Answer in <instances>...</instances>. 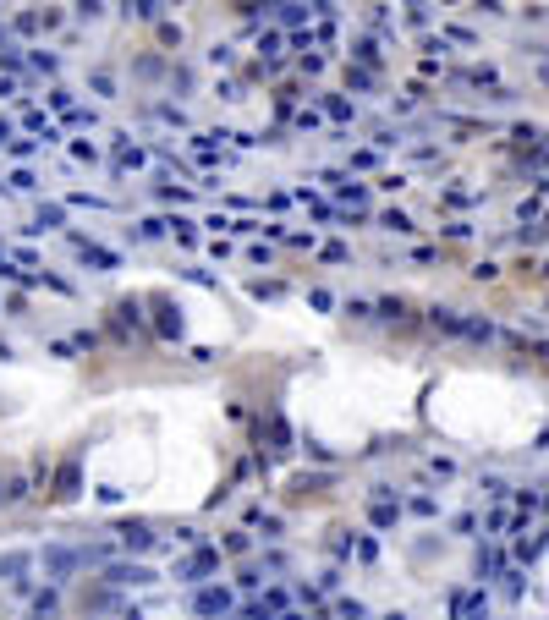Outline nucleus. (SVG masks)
<instances>
[{
  "label": "nucleus",
  "mask_w": 549,
  "mask_h": 620,
  "mask_svg": "<svg viewBox=\"0 0 549 620\" xmlns=\"http://www.w3.org/2000/svg\"><path fill=\"white\" fill-rule=\"evenodd\" d=\"M77 253H83L88 264H99V269H116V253H105V248H94L88 236H77Z\"/></svg>",
  "instance_id": "obj_7"
},
{
  "label": "nucleus",
  "mask_w": 549,
  "mask_h": 620,
  "mask_svg": "<svg viewBox=\"0 0 549 620\" xmlns=\"http://www.w3.org/2000/svg\"><path fill=\"white\" fill-rule=\"evenodd\" d=\"M384 226H390V231H401V236H406V231H412V220H406L401 209H390V214H384Z\"/></svg>",
  "instance_id": "obj_10"
},
{
  "label": "nucleus",
  "mask_w": 549,
  "mask_h": 620,
  "mask_svg": "<svg viewBox=\"0 0 549 620\" xmlns=\"http://www.w3.org/2000/svg\"><path fill=\"white\" fill-rule=\"evenodd\" d=\"M77 565H83V549H50V555H44V571H50V577H66V571H77Z\"/></svg>",
  "instance_id": "obj_3"
},
{
  "label": "nucleus",
  "mask_w": 549,
  "mask_h": 620,
  "mask_svg": "<svg viewBox=\"0 0 549 620\" xmlns=\"http://www.w3.org/2000/svg\"><path fill=\"white\" fill-rule=\"evenodd\" d=\"M362 615H368V609H362V604H352V599L340 604V620H362Z\"/></svg>",
  "instance_id": "obj_12"
},
{
  "label": "nucleus",
  "mask_w": 549,
  "mask_h": 620,
  "mask_svg": "<svg viewBox=\"0 0 549 620\" xmlns=\"http://www.w3.org/2000/svg\"><path fill=\"white\" fill-rule=\"evenodd\" d=\"M55 226H61V209H55V204H39V220H33L28 231H55Z\"/></svg>",
  "instance_id": "obj_8"
},
{
  "label": "nucleus",
  "mask_w": 549,
  "mask_h": 620,
  "mask_svg": "<svg viewBox=\"0 0 549 620\" xmlns=\"http://www.w3.org/2000/svg\"><path fill=\"white\" fill-rule=\"evenodd\" d=\"M55 609H61L55 593H39V599H33V620H55Z\"/></svg>",
  "instance_id": "obj_9"
},
{
  "label": "nucleus",
  "mask_w": 549,
  "mask_h": 620,
  "mask_svg": "<svg viewBox=\"0 0 549 620\" xmlns=\"http://www.w3.org/2000/svg\"><path fill=\"white\" fill-rule=\"evenodd\" d=\"M544 77H549V66H544Z\"/></svg>",
  "instance_id": "obj_14"
},
{
  "label": "nucleus",
  "mask_w": 549,
  "mask_h": 620,
  "mask_svg": "<svg viewBox=\"0 0 549 620\" xmlns=\"http://www.w3.org/2000/svg\"><path fill=\"white\" fill-rule=\"evenodd\" d=\"M192 604H198V615H226V609H231V593H226V587H204Z\"/></svg>",
  "instance_id": "obj_5"
},
{
  "label": "nucleus",
  "mask_w": 549,
  "mask_h": 620,
  "mask_svg": "<svg viewBox=\"0 0 549 620\" xmlns=\"http://www.w3.org/2000/svg\"><path fill=\"white\" fill-rule=\"evenodd\" d=\"M0 143H11V121H0Z\"/></svg>",
  "instance_id": "obj_13"
},
{
  "label": "nucleus",
  "mask_w": 549,
  "mask_h": 620,
  "mask_svg": "<svg viewBox=\"0 0 549 620\" xmlns=\"http://www.w3.org/2000/svg\"><path fill=\"white\" fill-rule=\"evenodd\" d=\"M121 543H127V549H148V543H154L148 521H127V527H121Z\"/></svg>",
  "instance_id": "obj_6"
},
{
  "label": "nucleus",
  "mask_w": 549,
  "mask_h": 620,
  "mask_svg": "<svg viewBox=\"0 0 549 620\" xmlns=\"http://www.w3.org/2000/svg\"><path fill=\"white\" fill-rule=\"evenodd\" d=\"M450 615L456 620H484L489 604H484V593H450Z\"/></svg>",
  "instance_id": "obj_1"
},
{
  "label": "nucleus",
  "mask_w": 549,
  "mask_h": 620,
  "mask_svg": "<svg viewBox=\"0 0 549 620\" xmlns=\"http://www.w3.org/2000/svg\"><path fill=\"white\" fill-rule=\"evenodd\" d=\"M110 582H116V587H148L154 571H148V565H110Z\"/></svg>",
  "instance_id": "obj_4"
},
{
  "label": "nucleus",
  "mask_w": 549,
  "mask_h": 620,
  "mask_svg": "<svg viewBox=\"0 0 549 620\" xmlns=\"http://www.w3.org/2000/svg\"><path fill=\"white\" fill-rule=\"evenodd\" d=\"M22 565H28V555H6V560H0V571H6V577H17Z\"/></svg>",
  "instance_id": "obj_11"
},
{
  "label": "nucleus",
  "mask_w": 549,
  "mask_h": 620,
  "mask_svg": "<svg viewBox=\"0 0 549 620\" xmlns=\"http://www.w3.org/2000/svg\"><path fill=\"white\" fill-rule=\"evenodd\" d=\"M214 565H220V549H198L176 577H182V582H204V571H214Z\"/></svg>",
  "instance_id": "obj_2"
}]
</instances>
